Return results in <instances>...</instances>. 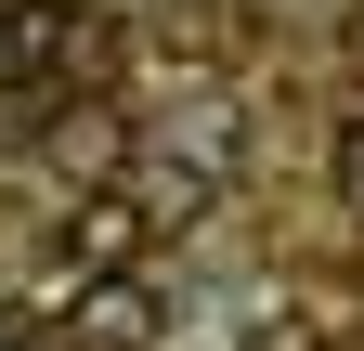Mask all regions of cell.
I'll return each mask as SVG.
<instances>
[{
    "label": "cell",
    "mask_w": 364,
    "mask_h": 351,
    "mask_svg": "<svg viewBox=\"0 0 364 351\" xmlns=\"http://www.w3.org/2000/svg\"><path fill=\"white\" fill-rule=\"evenodd\" d=\"M144 247H156L144 195H130V183H78V208H65V286L78 274H130Z\"/></svg>",
    "instance_id": "obj_1"
},
{
    "label": "cell",
    "mask_w": 364,
    "mask_h": 351,
    "mask_svg": "<svg viewBox=\"0 0 364 351\" xmlns=\"http://www.w3.org/2000/svg\"><path fill=\"white\" fill-rule=\"evenodd\" d=\"M39 144H53V169H65V183H130V117H117L105 92H65Z\"/></svg>",
    "instance_id": "obj_2"
},
{
    "label": "cell",
    "mask_w": 364,
    "mask_h": 351,
    "mask_svg": "<svg viewBox=\"0 0 364 351\" xmlns=\"http://www.w3.org/2000/svg\"><path fill=\"white\" fill-rule=\"evenodd\" d=\"M169 313L144 299V274H78V351H156Z\"/></svg>",
    "instance_id": "obj_3"
},
{
    "label": "cell",
    "mask_w": 364,
    "mask_h": 351,
    "mask_svg": "<svg viewBox=\"0 0 364 351\" xmlns=\"http://www.w3.org/2000/svg\"><path fill=\"white\" fill-rule=\"evenodd\" d=\"M169 130H182V169H208V183H221V169H235V104H221L208 78H196V92L169 104Z\"/></svg>",
    "instance_id": "obj_4"
},
{
    "label": "cell",
    "mask_w": 364,
    "mask_h": 351,
    "mask_svg": "<svg viewBox=\"0 0 364 351\" xmlns=\"http://www.w3.org/2000/svg\"><path fill=\"white\" fill-rule=\"evenodd\" d=\"M130 195H144V222H156V234H182V222H208V195H221V183H208V169H182V156H169V169H144Z\"/></svg>",
    "instance_id": "obj_5"
},
{
    "label": "cell",
    "mask_w": 364,
    "mask_h": 351,
    "mask_svg": "<svg viewBox=\"0 0 364 351\" xmlns=\"http://www.w3.org/2000/svg\"><path fill=\"white\" fill-rule=\"evenodd\" d=\"M326 169H338V208H351V222H364V104L338 117V156H326Z\"/></svg>",
    "instance_id": "obj_6"
}]
</instances>
